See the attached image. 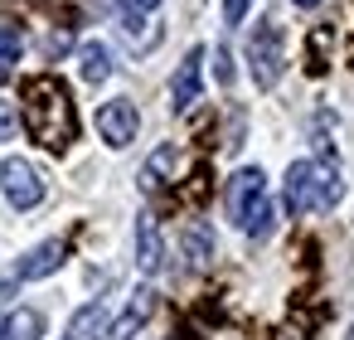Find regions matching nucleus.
Wrapping results in <instances>:
<instances>
[{"instance_id":"obj_1","label":"nucleus","mask_w":354,"mask_h":340,"mask_svg":"<svg viewBox=\"0 0 354 340\" xmlns=\"http://www.w3.org/2000/svg\"><path fill=\"white\" fill-rule=\"evenodd\" d=\"M20 122H25V132H30L39 146H49V151H68V141L78 136L73 98H68V88H64L54 73H44V78H30V83H25Z\"/></svg>"},{"instance_id":"obj_21","label":"nucleus","mask_w":354,"mask_h":340,"mask_svg":"<svg viewBox=\"0 0 354 340\" xmlns=\"http://www.w3.org/2000/svg\"><path fill=\"white\" fill-rule=\"evenodd\" d=\"M10 73H15V64H10V59H0V83H6Z\"/></svg>"},{"instance_id":"obj_10","label":"nucleus","mask_w":354,"mask_h":340,"mask_svg":"<svg viewBox=\"0 0 354 340\" xmlns=\"http://www.w3.org/2000/svg\"><path fill=\"white\" fill-rule=\"evenodd\" d=\"M112 335V316L102 301H88L73 321H68V340H107Z\"/></svg>"},{"instance_id":"obj_15","label":"nucleus","mask_w":354,"mask_h":340,"mask_svg":"<svg viewBox=\"0 0 354 340\" xmlns=\"http://www.w3.org/2000/svg\"><path fill=\"white\" fill-rule=\"evenodd\" d=\"M175 161H180V156H175V146H160V151L146 161V170H141V190H160V185H165V175L175 170Z\"/></svg>"},{"instance_id":"obj_5","label":"nucleus","mask_w":354,"mask_h":340,"mask_svg":"<svg viewBox=\"0 0 354 340\" xmlns=\"http://www.w3.org/2000/svg\"><path fill=\"white\" fill-rule=\"evenodd\" d=\"M136 132H141V112H136V102H131V98H112V102H102V107H97V136H102L112 151L131 146V141H136Z\"/></svg>"},{"instance_id":"obj_18","label":"nucleus","mask_w":354,"mask_h":340,"mask_svg":"<svg viewBox=\"0 0 354 340\" xmlns=\"http://www.w3.org/2000/svg\"><path fill=\"white\" fill-rule=\"evenodd\" d=\"M248 6H252V0H223V20L228 25H243L248 20Z\"/></svg>"},{"instance_id":"obj_8","label":"nucleus","mask_w":354,"mask_h":340,"mask_svg":"<svg viewBox=\"0 0 354 340\" xmlns=\"http://www.w3.org/2000/svg\"><path fill=\"white\" fill-rule=\"evenodd\" d=\"M136 262H141L146 277H156L165 267V238H160L156 214H136Z\"/></svg>"},{"instance_id":"obj_6","label":"nucleus","mask_w":354,"mask_h":340,"mask_svg":"<svg viewBox=\"0 0 354 340\" xmlns=\"http://www.w3.org/2000/svg\"><path fill=\"white\" fill-rule=\"evenodd\" d=\"M0 190H6V199L15 209H35L44 199V180H39V170L25 156H10L6 165H0Z\"/></svg>"},{"instance_id":"obj_11","label":"nucleus","mask_w":354,"mask_h":340,"mask_svg":"<svg viewBox=\"0 0 354 340\" xmlns=\"http://www.w3.org/2000/svg\"><path fill=\"white\" fill-rule=\"evenodd\" d=\"M151 311H156V292L151 287H141L131 301H127V311H122V321H112V335L117 340H127V335H136L146 321H151Z\"/></svg>"},{"instance_id":"obj_16","label":"nucleus","mask_w":354,"mask_h":340,"mask_svg":"<svg viewBox=\"0 0 354 340\" xmlns=\"http://www.w3.org/2000/svg\"><path fill=\"white\" fill-rule=\"evenodd\" d=\"M20 49H25V39H20V30L15 25H0V59H20Z\"/></svg>"},{"instance_id":"obj_20","label":"nucleus","mask_w":354,"mask_h":340,"mask_svg":"<svg viewBox=\"0 0 354 340\" xmlns=\"http://www.w3.org/2000/svg\"><path fill=\"white\" fill-rule=\"evenodd\" d=\"M214 64H218V83H233V64H228V49H218V54H214Z\"/></svg>"},{"instance_id":"obj_14","label":"nucleus","mask_w":354,"mask_h":340,"mask_svg":"<svg viewBox=\"0 0 354 340\" xmlns=\"http://www.w3.org/2000/svg\"><path fill=\"white\" fill-rule=\"evenodd\" d=\"M185 258H189V267H209V258H214V229L209 224H185Z\"/></svg>"},{"instance_id":"obj_19","label":"nucleus","mask_w":354,"mask_h":340,"mask_svg":"<svg viewBox=\"0 0 354 340\" xmlns=\"http://www.w3.org/2000/svg\"><path fill=\"white\" fill-rule=\"evenodd\" d=\"M122 6V15H151V10H160V0H117Z\"/></svg>"},{"instance_id":"obj_17","label":"nucleus","mask_w":354,"mask_h":340,"mask_svg":"<svg viewBox=\"0 0 354 340\" xmlns=\"http://www.w3.org/2000/svg\"><path fill=\"white\" fill-rule=\"evenodd\" d=\"M15 127H20V107L0 98V141H10V136H15Z\"/></svg>"},{"instance_id":"obj_4","label":"nucleus","mask_w":354,"mask_h":340,"mask_svg":"<svg viewBox=\"0 0 354 340\" xmlns=\"http://www.w3.org/2000/svg\"><path fill=\"white\" fill-rule=\"evenodd\" d=\"M248 64H252V83H257L262 93L281 83L286 54H281V25H277V20H262V25L248 35Z\"/></svg>"},{"instance_id":"obj_23","label":"nucleus","mask_w":354,"mask_h":340,"mask_svg":"<svg viewBox=\"0 0 354 340\" xmlns=\"http://www.w3.org/2000/svg\"><path fill=\"white\" fill-rule=\"evenodd\" d=\"M349 340H354V325H349Z\"/></svg>"},{"instance_id":"obj_12","label":"nucleus","mask_w":354,"mask_h":340,"mask_svg":"<svg viewBox=\"0 0 354 340\" xmlns=\"http://www.w3.org/2000/svg\"><path fill=\"white\" fill-rule=\"evenodd\" d=\"M44 335V316L35 306H20L10 316H0V340H39Z\"/></svg>"},{"instance_id":"obj_2","label":"nucleus","mask_w":354,"mask_h":340,"mask_svg":"<svg viewBox=\"0 0 354 340\" xmlns=\"http://www.w3.org/2000/svg\"><path fill=\"white\" fill-rule=\"evenodd\" d=\"M344 199V180L335 165H320V161H296L286 170V185H281V204L286 214H310V209H335Z\"/></svg>"},{"instance_id":"obj_22","label":"nucleus","mask_w":354,"mask_h":340,"mask_svg":"<svg viewBox=\"0 0 354 340\" xmlns=\"http://www.w3.org/2000/svg\"><path fill=\"white\" fill-rule=\"evenodd\" d=\"M291 6H301V10H315V6H320V0H291Z\"/></svg>"},{"instance_id":"obj_9","label":"nucleus","mask_w":354,"mask_h":340,"mask_svg":"<svg viewBox=\"0 0 354 340\" xmlns=\"http://www.w3.org/2000/svg\"><path fill=\"white\" fill-rule=\"evenodd\" d=\"M64 258H68V243H64V238H49V243H39V248L15 267V277H20V282H39V277L59 272V267H64Z\"/></svg>"},{"instance_id":"obj_7","label":"nucleus","mask_w":354,"mask_h":340,"mask_svg":"<svg viewBox=\"0 0 354 340\" xmlns=\"http://www.w3.org/2000/svg\"><path fill=\"white\" fill-rule=\"evenodd\" d=\"M199 93H204V49L194 44L185 54V64L175 69V78H170V107L175 112H189L199 102Z\"/></svg>"},{"instance_id":"obj_13","label":"nucleus","mask_w":354,"mask_h":340,"mask_svg":"<svg viewBox=\"0 0 354 340\" xmlns=\"http://www.w3.org/2000/svg\"><path fill=\"white\" fill-rule=\"evenodd\" d=\"M78 73H83V83H107L112 78V54H107L102 39H88L78 49Z\"/></svg>"},{"instance_id":"obj_3","label":"nucleus","mask_w":354,"mask_h":340,"mask_svg":"<svg viewBox=\"0 0 354 340\" xmlns=\"http://www.w3.org/2000/svg\"><path fill=\"white\" fill-rule=\"evenodd\" d=\"M228 219L252 233V238H267L272 229V204H267V175L257 165H243L233 180H228Z\"/></svg>"}]
</instances>
